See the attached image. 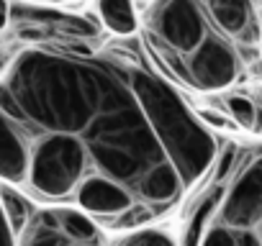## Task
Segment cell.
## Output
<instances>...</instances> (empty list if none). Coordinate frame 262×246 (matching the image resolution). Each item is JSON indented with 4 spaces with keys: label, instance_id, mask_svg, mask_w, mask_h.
I'll use <instances>...</instances> for the list:
<instances>
[{
    "label": "cell",
    "instance_id": "1",
    "mask_svg": "<svg viewBox=\"0 0 262 246\" xmlns=\"http://www.w3.org/2000/svg\"><path fill=\"white\" fill-rule=\"evenodd\" d=\"M0 110L26 154L18 190L121 233L170 213L221 152L152 67L72 41L16 49L0 67Z\"/></svg>",
    "mask_w": 262,
    "mask_h": 246
},
{
    "label": "cell",
    "instance_id": "2",
    "mask_svg": "<svg viewBox=\"0 0 262 246\" xmlns=\"http://www.w3.org/2000/svg\"><path fill=\"white\" fill-rule=\"evenodd\" d=\"M139 26L155 57L195 92H226L252 64L211 21L203 0H152Z\"/></svg>",
    "mask_w": 262,
    "mask_h": 246
},
{
    "label": "cell",
    "instance_id": "3",
    "mask_svg": "<svg viewBox=\"0 0 262 246\" xmlns=\"http://www.w3.org/2000/svg\"><path fill=\"white\" fill-rule=\"evenodd\" d=\"M16 246H111L88 213L70 205H39L16 233Z\"/></svg>",
    "mask_w": 262,
    "mask_h": 246
},
{
    "label": "cell",
    "instance_id": "4",
    "mask_svg": "<svg viewBox=\"0 0 262 246\" xmlns=\"http://www.w3.org/2000/svg\"><path fill=\"white\" fill-rule=\"evenodd\" d=\"M213 220L231 228H262V149L236 157Z\"/></svg>",
    "mask_w": 262,
    "mask_h": 246
},
{
    "label": "cell",
    "instance_id": "5",
    "mask_svg": "<svg viewBox=\"0 0 262 246\" xmlns=\"http://www.w3.org/2000/svg\"><path fill=\"white\" fill-rule=\"evenodd\" d=\"M203 6L224 36L254 59L262 46V21L254 0H203Z\"/></svg>",
    "mask_w": 262,
    "mask_h": 246
},
{
    "label": "cell",
    "instance_id": "6",
    "mask_svg": "<svg viewBox=\"0 0 262 246\" xmlns=\"http://www.w3.org/2000/svg\"><path fill=\"white\" fill-rule=\"evenodd\" d=\"M100 26L116 36H131L139 29L134 0H95Z\"/></svg>",
    "mask_w": 262,
    "mask_h": 246
},
{
    "label": "cell",
    "instance_id": "7",
    "mask_svg": "<svg viewBox=\"0 0 262 246\" xmlns=\"http://www.w3.org/2000/svg\"><path fill=\"white\" fill-rule=\"evenodd\" d=\"M198 246H262V228H231L211 220Z\"/></svg>",
    "mask_w": 262,
    "mask_h": 246
},
{
    "label": "cell",
    "instance_id": "8",
    "mask_svg": "<svg viewBox=\"0 0 262 246\" xmlns=\"http://www.w3.org/2000/svg\"><path fill=\"white\" fill-rule=\"evenodd\" d=\"M111 246H178V241L160 226H142L134 231H123Z\"/></svg>",
    "mask_w": 262,
    "mask_h": 246
},
{
    "label": "cell",
    "instance_id": "9",
    "mask_svg": "<svg viewBox=\"0 0 262 246\" xmlns=\"http://www.w3.org/2000/svg\"><path fill=\"white\" fill-rule=\"evenodd\" d=\"M224 110L226 115L242 129H249V131H259V108L254 100H249L247 95H226L224 97Z\"/></svg>",
    "mask_w": 262,
    "mask_h": 246
},
{
    "label": "cell",
    "instance_id": "10",
    "mask_svg": "<svg viewBox=\"0 0 262 246\" xmlns=\"http://www.w3.org/2000/svg\"><path fill=\"white\" fill-rule=\"evenodd\" d=\"M0 246H16V233L8 223V215L3 210V203H0Z\"/></svg>",
    "mask_w": 262,
    "mask_h": 246
},
{
    "label": "cell",
    "instance_id": "11",
    "mask_svg": "<svg viewBox=\"0 0 262 246\" xmlns=\"http://www.w3.org/2000/svg\"><path fill=\"white\" fill-rule=\"evenodd\" d=\"M11 8H13L11 0H0V39L11 26Z\"/></svg>",
    "mask_w": 262,
    "mask_h": 246
},
{
    "label": "cell",
    "instance_id": "12",
    "mask_svg": "<svg viewBox=\"0 0 262 246\" xmlns=\"http://www.w3.org/2000/svg\"><path fill=\"white\" fill-rule=\"evenodd\" d=\"M49 3H75V0H49Z\"/></svg>",
    "mask_w": 262,
    "mask_h": 246
},
{
    "label": "cell",
    "instance_id": "13",
    "mask_svg": "<svg viewBox=\"0 0 262 246\" xmlns=\"http://www.w3.org/2000/svg\"><path fill=\"white\" fill-rule=\"evenodd\" d=\"M139 3H152V0H139Z\"/></svg>",
    "mask_w": 262,
    "mask_h": 246
}]
</instances>
